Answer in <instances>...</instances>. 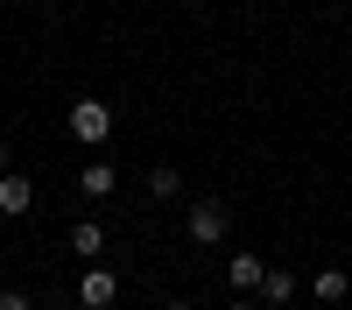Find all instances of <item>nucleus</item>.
<instances>
[{
	"mask_svg": "<svg viewBox=\"0 0 352 310\" xmlns=\"http://www.w3.org/2000/svg\"><path fill=\"white\" fill-rule=\"evenodd\" d=\"M226 233H232L226 197H190V205H184V240L190 247H226Z\"/></svg>",
	"mask_w": 352,
	"mask_h": 310,
	"instance_id": "f257e3e1",
	"label": "nucleus"
},
{
	"mask_svg": "<svg viewBox=\"0 0 352 310\" xmlns=\"http://www.w3.org/2000/svg\"><path fill=\"white\" fill-rule=\"evenodd\" d=\"M71 141H78V148H106V141H113V106L106 99H78L71 106Z\"/></svg>",
	"mask_w": 352,
	"mask_h": 310,
	"instance_id": "f03ea898",
	"label": "nucleus"
},
{
	"mask_svg": "<svg viewBox=\"0 0 352 310\" xmlns=\"http://www.w3.org/2000/svg\"><path fill=\"white\" fill-rule=\"evenodd\" d=\"M261 275H268V261H261L254 247H232V261H226V282H232V296H261Z\"/></svg>",
	"mask_w": 352,
	"mask_h": 310,
	"instance_id": "7ed1b4c3",
	"label": "nucleus"
},
{
	"mask_svg": "<svg viewBox=\"0 0 352 310\" xmlns=\"http://www.w3.org/2000/svg\"><path fill=\"white\" fill-rule=\"evenodd\" d=\"M113 296H120V275H113V268H92V275H85L78 282V310H113Z\"/></svg>",
	"mask_w": 352,
	"mask_h": 310,
	"instance_id": "20e7f679",
	"label": "nucleus"
},
{
	"mask_svg": "<svg viewBox=\"0 0 352 310\" xmlns=\"http://www.w3.org/2000/svg\"><path fill=\"white\" fill-rule=\"evenodd\" d=\"M36 212V184L21 177V169H8V177H0V219H28Z\"/></svg>",
	"mask_w": 352,
	"mask_h": 310,
	"instance_id": "39448f33",
	"label": "nucleus"
},
{
	"mask_svg": "<svg viewBox=\"0 0 352 310\" xmlns=\"http://www.w3.org/2000/svg\"><path fill=\"white\" fill-rule=\"evenodd\" d=\"M113 190H120V177H113V162H85V169H78V197H92V205H106Z\"/></svg>",
	"mask_w": 352,
	"mask_h": 310,
	"instance_id": "423d86ee",
	"label": "nucleus"
},
{
	"mask_svg": "<svg viewBox=\"0 0 352 310\" xmlns=\"http://www.w3.org/2000/svg\"><path fill=\"white\" fill-rule=\"evenodd\" d=\"M71 254H78V261H99V254H106V225L99 219H78L71 225Z\"/></svg>",
	"mask_w": 352,
	"mask_h": 310,
	"instance_id": "0eeeda50",
	"label": "nucleus"
},
{
	"mask_svg": "<svg viewBox=\"0 0 352 310\" xmlns=\"http://www.w3.org/2000/svg\"><path fill=\"white\" fill-rule=\"evenodd\" d=\"M310 296H317V303H324V310H338V303L352 296V275H345V268H324V275H317V282H310Z\"/></svg>",
	"mask_w": 352,
	"mask_h": 310,
	"instance_id": "6e6552de",
	"label": "nucleus"
},
{
	"mask_svg": "<svg viewBox=\"0 0 352 310\" xmlns=\"http://www.w3.org/2000/svg\"><path fill=\"white\" fill-rule=\"evenodd\" d=\"M148 197H155V205H184V177H176L169 162H155L148 169Z\"/></svg>",
	"mask_w": 352,
	"mask_h": 310,
	"instance_id": "1a4fd4ad",
	"label": "nucleus"
},
{
	"mask_svg": "<svg viewBox=\"0 0 352 310\" xmlns=\"http://www.w3.org/2000/svg\"><path fill=\"white\" fill-rule=\"evenodd\" d=\"M289 296H296V275H289V268H268V275H261V310H268V303H289Z\"/></svg>",
	"mask_w": 352,
	"mask_h": 310,
	"instance_id": "9d476101",
	"label": "nucleus"
},
{
	"mask_svg": "<svg viewBox=\"0 0 352 310\" xmlns=\"http://www.w3.org/2000/svg\"><path fill=\"white\" fill-rule=\"evenodd\" d=\"M0 310H36V296H21V289H0Z\"/></svg>",
	"mask_w": 352,
	"mask_h": 310,
	"instance_id": "9b49d317",
	"label": "nucleus"
},
{
	"mask_svg": "<svg viewBox=\"0 0 352 310\" xmlns=\"http://www.w3.org/2000/svg\"><path fill=\"white\" fill-rule=\"evenodd\" d=\"M8 169H14V148H8V141H0V177H8Z\"/></svg>",
	"mask_w": 352,
	"mask_h": 310,
	"instance_id": "f8f14e48",
	"label": "nucleus"
},
{
	"mask_svg": "<svg viewBox=\"0 0 352 310\" xmlns=\"http://www.w3.org/2000/svg\"><path fill=\"white\" fill-rule=\"evenodd\" d=\"M226 310H261V303H254V296H232V303H226Z\"/></svg>",
	"mask_w": 352,
	"mask_h": 310,
	"instance_id": "ddd939ff",
	"label": "nucleus"
},
{
	"mask_svg": "<svg viewBox=\"0 0 352 310\" xmlns=\"http://www.w3.org/2000/svg\"><path fill=\"white\" fill-rule=\"evenodd\" d=\"M155 310H190V303H155Z\"/></svg>",
	"mask_w": 352,
	"mask_h": 310,
	"instance_id": "4468645a",
	"label": "nucleus"
},
{
	"mask_svg": "<svg viewBox=\"0 0 352 310\" xmlns=\"http://www.w3.org/2000/svg\"><path fill=\"white\" fill-rule=\"evenodd\" d=\"M317 310H324V303H317Z\"/></svg>",
	"mask_w": 352,
	"mask_h": 310,
	"instance_id": "2eb2a0df",
	"label": "nucleus"
}]
</instances>
